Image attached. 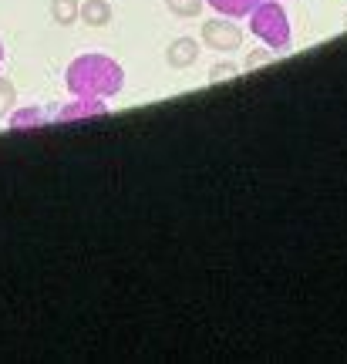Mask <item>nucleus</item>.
<instances>
[{
    "mask_svg": "<svg viewBox=\"0 0 347 364\" xmlns=\"http://www.w3.org/2000/svg\"><path fill=\"white\" fill-rule=\"evenodd\" d=\"M206 0H166V7L172 17H199Z\"/></svg>",
    "mask_w": 347,
    "mask_h": 364,
    "instance_id": "9d476101",
    "label": "nucleus"
},
{
    "mask_svg": "<svg viewBox=\"0 0 347 364\" xmlns=\"http://www.w3.org/2000/svg\"><path fill=\"white\" fill-rule=\"evenodd\" d=\"M206 4L216 14H223V17H233V21H236V17H246V14L253 11L260 0H206Z\"/></svg>",
    "mask_w": 347,
    "mask_h": 364,
    "instance_id": "1a4fd4ad",
    "label": "nucleus"
},
{
    "mask_svg": "<svg viewBox=\"0 0 347 364\" xmlns=\"http://www.w3.org/2000/svg\"><path fill=\"white\" fill-rule=\"evenodd\" d=\"M48 11H51V21L58 27H71L81 14V0H51Z\"/></svg>",
    "mask_w": 347,
    "mask_h": 364,
    "instance_id": "6e6552de",
    "label": "nucleus"
},
{
    "mask_svg": "<svg viewBox=\"0 0 347 364\" xmlns=\"http://www.w3.org/2000/svg\"><path fill=\"white\" fill-rule=\"evenodd\" d=\"M7 125L14 132H27V129H38V125H48V115L41 108H34V105H24V108H14L7 115Z\"/></svg>",
    "mask_w": 347,
    "mask_h": 364,
    "instance_id": "0eeeda50",
    "label": "nucleus"
},
{
    "mask_svg": "<svg viewBox=\"0 0 347 364\" xmlns=\"http://www.w3.org/2000/svg\"><path fill=\"white\" fill-rule=\"evenodd\" d=\"M199 41L206 44L209 51H219V54H230V51H240L243 44V27L233 24V17H213L206 24L199 27Z\"/></svg>",
    "mask_w": 347,
    "mask_h": 364,
    "instance_id": "7ed1b4c3",
    "label": "nucleus"
},
{
    "mask_svg": "<svg viewBox=\"0 0 347 364\" xmlns=\"http://www.w3.org/2000/svg\"><path fill=\"white\" fill-rule=\"evenodd\" d=\"M246 17H250V31H253L270 51H290L294 31H290V17H287L280 0H260Z\"/></svg>",
    "mask_w": 347,
    "mask_h": 364,
    "instance_id": "f03ea898",
    "label": "nucleus"
},
{
    "mask_svg": "<svg viewBox=\"0 0 347 364\" xmlns=\"http://www.w3.org/2000/svg\"><path fill=\"white\" fill-rule=\"evenodd\" d=\"M273 58V51H253L250 54V58H246V71H253V68H260V65H267V61H270Z\"/></svg>",
    "mask_w": 347,
    "mask_h": 364,
    "instance_id": "ddd939ff",
    "label": "nucleus"
},
{
    "mask_svg": "<svg viewBox=\"0 0 347 364\" xmlns=\"http://www.w3.org/2000/svg\"><path fill=\"white\" fill-rule=\"evenodd\" d=\"M98 115H108L105 98H85V95H75V102H68L54 118H58V122H78V118H98Z\"/></svg>",
    "mask_w": 347,
    "mask_h": 364,
    "instance_id": "20e7f679",
    "label": "nucleus"
},
{
    "mask_svg": "<svg viewBox=\"0 0 347 364\" xmlns=\"http://www.w3.org/2000/svg\"><path fill=\"white\" fill-rule=\"evenodd\" d=\"M112 17H115V11H112L108 0H85V4H81V14H78V21L95 27V31H98V27H108Z\"/></svg>",
    "mask_w": 347,
    "mask_h": 364,
    "instance_id": "423d86ee",
    "label": "nucleus"
},
{
    "mask_svg": "<svg viewBox=\"0 0 347 364\" xmlns=\"http://www.w3.org/2000/svg\"><path fill=\"white\" fill-rule=\"evenodd\" d=\"M236 75H240L236 61H219V65L209 68V81H226V78H236Z\"/></svg>",
    "mask_w": 347,
    "mask_h": 364,
    "instance_id": "f8f14e48",
    "label": "nucleus"
},
{
    "mask_svg": "<svg viewBox=\"0 0 347 364\" xmlns=\"http://www.w3.org/2000/svg\"><path fill=\"white\" fill-rule=\"evenodd\" d=\"M199 61V41L196 38H176L172 44L166 48V65L172 71H186Z\"/></svg>",
    "mask_w": 347,
    "mask_h": 364,
    "instance_id": "39448f33",
    "label": "nucleus"
},
{
    "mask_svg": "<svg viewBox=\"0 0 347 364\" xmlns=\"http://www.w3.org/2000/svg\"><path fill=\"white\" fill-rule=\"evenodd\" d=\"M14 108H17V88H14L11 78H0V122L11 115Z\"/></svg>",
    "mask_w": 347,
    "mask_h": 364,
    "instance_id": "9b49d317",
    "label": "nucleus"
},
{
    "mask_svg": "<svg viewBox=\"0 0 347 364\" xmlns=\"http://www.w3.org/2000/svg\"><path fill=\"white\" fill-rule=\"evenodd\" d=\"M0 65H4V44H0Z\"/></svg>",
    "mask_w": 347,
    "mask_h": 364,
    "instance_id": "4468645a",
    "label": "nucleus"
},
{
    "mask_svg": "<svg viewBox=\"0 0 347 364\" xmlns=\"http://www.w3.org/2000/svg\"><path fill=\"white\" fill-rule=\"evenodd\" d=\"M65 85L71 95L85 98H115L125 88V68L108 54H81L65 71Z\"/></svg>",
    "mask_w": 347,
    "mask_h": 364,
    "instance_id": "f257e3e1",
    "label": "nucleus"
}]
</instances>
